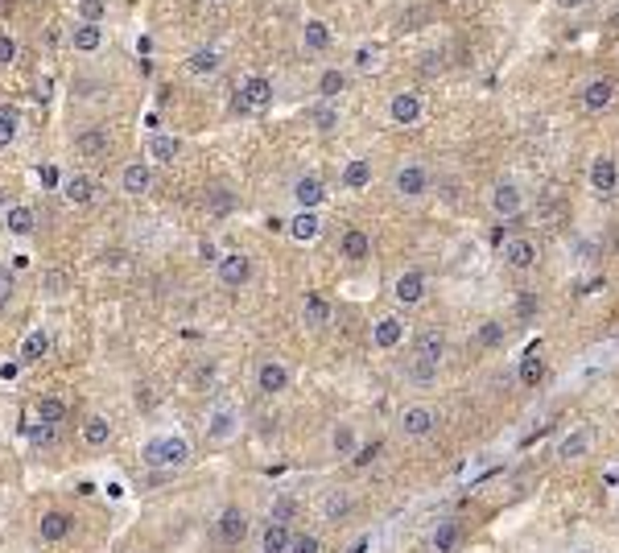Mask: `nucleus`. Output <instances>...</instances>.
I'll return each instance as SVG.
<instances>
[{"instance_id":"nucleus-1","label":"nucleus","mask_w":619,"mask_h":553,"mask_svg":"<svg viewBox=\"0 0 619 553\" xmlns=\"http://www.w3.org/2000/svg\"><path fill=\"white\" fill-rule=\"evenodd\" d=\"M194 455L190 438L186 434H149L145 442H141V463L149 466V471H178V466H186Z\"/></svg>"},{"instance_id":"nucleus-2","label":"nucleus","mask_w":619,"mask_h":553,"mask_svg":"<svg viewBox=\"0 0 619 553\" xmlns=\"http://www.w3.org/2000/svg\"><path fill=\"white\" fill-rule=\"evenodd\" d=\"M393 190H397V198H405V203H421V198L434 190V170H430L426 161L409 157V161H401L397 170H393Z\"/></svg>"},{"instance_id":"nucleus-3","label":"nucleus","mask_w":619,"mask_h":553,"mask_svg":"<svg viewBox=\"0 0 619 553\" xmlns=\"http://www.w3.org/2000/svg\"><path fill=\"white\" fill-rule=\"evenodd\" d=\"M269 107H273V78L269 75H244L236 96H232V112L236 116H256V112H269Z\"/></svg>"},{"instance_id":"nucleus-4","label":"nucleus","mask_w":619,"mask_h":553,"mask_svg":"<svg viewBox=\"0 0 619 553\" xmlns=\"http://www.w3.org/2000/svg\"><path fill=\"white\" fill-rule=\"evenodd\" d=\"M595 426H587V421H578V426H570L566 434L553 442V458H558L561 466H574L582 463V458H590V450H595Z\"/></svg>"},{"instance_id":"nucleus-5","label":"nucleus","mask_w":619,"mask_h":553,"mask_svg":"<svg viewBox=\"0 0 619 553\" xmlns=\"http://www.w3.org/2000/svg\"><path fill=\"white\" fill-rule=\"evenodd\" d=\"M397 429H401V438H405V442H426V438L438 429L434 405H426V401H409V405L401 409Z\"/></svg>"},{"instance_id":"nucleus-6","label":"nucleus","mask_w":619,"mask_h":553,"mask_svg":"<svg viewBox=\"0 0 619 553\" xmlns=\"http://www.w3.org/2000/svg\"><path fill=\"white\" fill-rule=\"evenodd\" d=\"M240 429H244V421H240V409L236 405H215L211 413H207V426H203V438L211 442V447H227V442H236L240 438Z\"/></svg>"},{"instance_id":"nucleus-7","label":"nucleus","mask_w":619,"mask_h":553,"mask_svg":"<svg viewBox=\"0 0 619 553\" xmlns=\"http://www.w3.org/2000/svg\"><path fill=\"white\" fill-rule=\"evenodd\" d=\"M215 281H219L223 290H244V285L256 281V261L244 253H223L219 261H215Z\"/></svg>"},{"instance_id":"nucleus-8","label":"nucleus","mask_w":619,"mask_h":553,"mask_svg":"<svg viewBox=\"0 0 619 553\" xmlns=\"http://www.w3.org/2000/svg\"><path fill=\"white\" fill-rule=\"evenodd\" d=\"M524 186L516 182V178H495L492 195H487V207H492L495 219H516V215L524 211Z\"/></svg>"},{"instance_id":"nucleus-9","label":"nucleus","mask_w":619,"mask_h":553,"mask_svg":"<svg viewBox=\"0 0 619 553\" xmlns=\"http://www.w3.org/2000/svg\"><path fill=\"white\" fill-rule=\"evenodd\" d=\"M157 186V165L149 161H125L116 174V190L128 198H145L149 190Z\"/></svg>"},{"instance_id":"nucleus-10","label":"nucleus","mask_w":619,"mask_h":553,"mask_svg":"<svg viewBox=\"0 0 619 553\" xmlns=\"http://www.w3.org/2000/svg\"><path fill=\"white\" fill-rule=\"evenodd\" d=\"M384 116H388V124L413 128V124H421V120H426V99L417 96V91H397V96H388Z\"/></svg>"},{"instance_id":"nucleus-11","label":"nucleus","mask_w":619,"mask_h":553,"mask_svg":"<svg viewBox=\"0 0 619 553\" xmlns=\"http://www.w3.org/2000/svg\"><path fill=\"white\" fill-rule=\"evenodd\" d=\"M252 384H256V392H264V397H281V392H290V384H293V368L281 364V359H261L256 372H252Z\"/></svg>"},{"instance_id":"nucleus-12","label":"nucleus","mask_w":619,"mask_h":553,"mask_svg":"<svg viewBox=\"0 0 619 553\" xmlns=\"http://www.w3.org/2000/svg\"><path fill=\"white\" fill-rule=\"evenodd\" d=\"M430 293V272L426 269H401L397 277H393V298H397V306H421Z\"/></svg>"},{"instance_id":"nucleus-13","label":"nucleus","mask_w":619,"mask_h":553,"mask_svg":"<svg viewBox=\"0 0 619 553\" xmlns=\"http://www.w3.org/2000/svg\"><path fill=\"white\" fill-rule=\"evenodd\" d=\"M587 182H590V190L595 195H615L619 190V161L611 153H595L590 157V165H587Z\"/></svg>"},{"instance_id":"nucleus-14","label":"nucleus","mask_w":619,"mask_h":553,"mask_svg":"<svg viewBox=\"0 0 619 553\" xmlns=\"http://www.w3.org/2000/svg\"><path fill=\"white\" fill-rule=\"evenodd\" d=\"M70 50H75L79 59H96L99 50L107 46V30H104V21H79L75 30H70Z\"/></svg>"},{"instance_id":"nucleus-15","label":"nucleus","mask_w":619,"mask_h":553,"mask_svg":"<svg viewBox=\"0 0 619 553\" xmlns=\"http://www.w3.org/2000/svg\"><path fill=\"white\" fill-rule=\"evenodd\" d=\"M430 549L434 553H458L463 549V541H467V524L463 521H455V516H442V521L430 529Z\"/></svg>"},{"instance_id":"nucleus-16","label":"nucleus","mask_w":619,"mask_h":553,"mask_svg":"<svg viewBox=\"0 0 619 553\" xmlns=\"http://www.w3.org/2000/svg\"><path fill=\"white\" fill-rule=\"evenodd\" d=\"M290 198L298 211H319V207L327 203V182H322L319 174H301V178H293Z\"/></svg>"},{"instance_id":"nucleus-17","label":"nucleus","mask_w":619,"mask_h":553,"mask_svg":"<svg viewBox=\"0 0 619 553\" xmlns=\"http://www.w3.org/2000/svg\"><path fill=\"white\" fill-rule=\"evenodd\" d=\"M215 537H219L223 545H244L248 541V516H244V508L227 504L219 516H215Z\"/></svg>"},{"instance_id":"nucleus-18","label":"nucleus","mask_w":619,"mask_h":553,"mask_svg":"<svg viewBox=\"0 0 619 553\" xmlns=\"http://www.w3.org/2000/svg\"><path fill=\"white\" fill-rule=\"evenodd\" d=\"M537 261H541V248H537V240H529V235H513V240L504 244V264L516 272H529L537 269Z\"/></svg>"},{"instance_id":"nucleus-19","label":"nucleus","mask_w":619,"mask_h":553,"mask_svg":"<svg viewBox=\"0 0 619 553\" xmlns=\"http://www.w3.org/2000/svg\"><path fill=\"white\" fill-rule=\"evenodd\" d=\"M70 529H75V521H70L67 508H46V512L38 516V541H46V545L67 541Z\"/></svg>"},{"instance_id":"nucleus-20","label":"nucleus","mask_w":619,"mask_h":553,"mask_svg":"<svg viewBox=\"0 0 619 553\" xmlns=\"http://www.w3.org/2000/svg\"><path fill=\"white\" fill-rule=\"evenodd\" d=\"M401 343H405V322H401L397 314H380V318L372 322V347L376 351H397Z\"/></svg>"},{"instance_id":"nucleus-21","label":"nucleus","mask_w":619,"mask_h":553,"mask_svg":"<svg viewBox=\"0 0 619 553\" xmlns=\"http://www.w3.org/2000/svg\"><path fill=\"white\" fill-rule=\"evenodd\" d=\"M182 157V136L178 133H153L145 141V161L149 165H170Z\"/></svg>"},{"instance_id":"nucleus-22","label":"nucleus","mask_w":619,"mask_h":553,"mask_svg":"<svg viewBox=\"0 0 619 553\" xmlns=\"http://www.w3.org/2000/svg\"><path fill=\"white\" fill-rule=\"evenodd\" d=\"M327 447H330V455L335 458H356L359 455V429H356V421H335L330 426V434H327Z\"/></svg>"},{"instance_id":"nucleus-23","label":"nucleus","mask_w":619,"mask_h":553,"mask_svg":"<svg viewBox=\"0 0 619 553\" xmlns=\"http://www.w3.org/2000/svg\"><path fill=\"white\" fill-rule=\"evenodd\" d=\"M356 504H359L356 492H347V487H330V492L322 495V508H319V512H322V521L343 524L351 512H356Z\"/></svg>"},{"instance_id":"nucleus-24","label":"nucleus","mask_w":619,"mask_h":553,"mask_svg":"<svg viewBox=\"0 0 619 553\" xmlns=\"http://www.w3.org/2000/svg\"><path fill=\"white\" fill-rule=\"evenodd\" d=\"M223 70V50L219 46H199L186 59V75L190 78H215Z\"/></svg>"},{"instance_id":"nucleus-25","label":"nucleus","mask_w":619,"mask_h":553,"mask_svg":"<svg viewBox=\"0 0 619 553\" xmlns=\"http://www.w3.org/2000/svg\"><path fill=\"white\" fill-rule=\"evenodd\" d=\"M285 232H290L293 244L310 248V244H314V240L322 235V215H319V211H293V215H290V227H285Z\"/></svg>"},{"instance_id":"nucleus-26","label":"nucleus","mask_w":619,"mask_h":553,"mask_svg":"<svg viewBox=\"0 0 619 553\" xmlns=\"http://www.w3.org/2000/svg\"><path fill=\"white\" fill-rule=\"evenodd\" d=\"M50 343H54V335H50L46 327H33V330H25V339H21V347H17L21 368H30V364H38V359H46V355H50Z\"/></svg>"},{"instance_id":"nucleus-27","label":"nucleus","mask_w":619,"mask_h":553,"mask_svg":"<svg viewBox=\"0 0 619 553\" xmlns=\"http://www.w3.org/2000/svg\"><path fill=\"white\" fill-rule=\"evenodd\" d=\"M301 46H306L310 54H327V50L335 46V30H330L322 17H306L301 21Z\"/></svg>"},{"instance_id":"nucleus-28","label":"nucleus","mask_w":619,"mask_h":553,"mask_svg":"<svg viewBox=\"0 0 619 553\" xmlns=\"http://www.w3.org/2000/svg\"><path fill=\"white\" fill-rule=\"evenodd\" d=\"M611 99H615V83H611L607 75L587 78V88H582V107H587V112H607Z\"/></svg>"},{"instance_id":"nucleus-29","label":"nucleus","mask_w":619,"mask_h":553,"mask_svg":"<svg viewBox=\"0 0 619 553\" xmlns=\"http://www.w3.org/2000/svg\"><path fill=\"white\" fill-rule=\"evenodd\" d=\"M99 195V186L91 174H67V182H62V198H67L70 207H91Z\"/></svg>"},{"instance_id":"nucleus-30","label":"nucleus","mask_w":619,"mask_h":553,"mask_svg":"<svg viewBox=\"0 0 619 553\" xmlns=\"http://www.w3.org/2000/svg\"><path fill=\"white\" fill-rule=\"evenodd\" d=\"M219 359H199V364H190V372H186V389L190 392H211L215 384H219Z\"/></svg>"},{"instance_id":"nucleus-31","label":"nucleus","mask_w":619,"mask_h":553,"mask_svg":"<svg viewBox=\"0 0 619 553\" xmlns=\"http://www.w3.org/2000/svg\"><path fill=\"white\" fill-rule=\"evenodd\" d=\"M5 227H9V235L25 240V235H33V227H38V215H33L30 203H9L5 207Z\"/></svg>"},{"instance_id":"nucleus-32","label":"nucleus","mask_w":619,"mask_h":553,"mask_svg":"<svg viewBox=\"0 0 619 553\" xmlns=\"http://www.w3.org/2000/svg\"><path fill=\"white\" fill-rule=\"evenodd\" d=\"M372 178H376V170H372V161H368V157H351V161L339 170V182H343V190H368V186H372Z\"/></svg>"},{"instance_id":"nucleus-33","label":"nucleus","mask_w":619,"mask_h":553,"mask_svg":"<svg viewBox=\"0 0 619 553\" xmlns=\"http://www.w3.org/2000/svg\"><path fill=\"white\" fill-rule=\"evenodd\" d=\"M330 318H335V306H330L322 293H310V298L301 301V322H306L310 330H327Z\"/></svg>"},{"instance_id":"nucleus-34","label":"nucleus","mask_w":619,"mask_h":553,"mask_svg":"<svg viewBox=\"0 0 619 553\" xmlns=\"http://www.w3.org/2000/svg\"><path fill=\"white\" fill-rule=\"evenodd\" d=\"M339 253H343V261L364 264V261L372 256V240H368V232H359V227H347V232L339 235Z\"/></svg>"},{"instance_id":"nucleus-35","label":"nucleus","mask_w":619,"mask_h":553,"mask_svg":"<svg viewBox=\"0 0 619 553\" xmlns=\"http://www.w3.org/2000/svg\"><path fill=\"white\" fill-rule=\"evenodd\" d=\"M107 145H112V136H107V128H99V124L79 128V133H75V149L83 157H104Z\"/></svg>"},{"instance_id":"nucleus-36","label":"nucleus","mask_w":619,"mask_h":553,"mask_svg":"<svg viewBox=\"0 0 619 553\" xmlns=\"http://www.w3.org/2000/svg\"><path fill=\"white\" fill-rule=\"evenodd\" d=\"M347 83H351V70L347 67H322L314 91H319V99H335V96H343V91H347Z\"/></svg>"},{"instance_id":"nucleus-37","label":"nucleus","mask_w":619,"mask_h":553,"mask_svg":"<svg viewBox=\"0 0 619 553\" xmlns=\"http://www.w3.org/2000/svg\"><path fill=\"white\" fill-rule=\"evenodd\" d=\"M290 545H293V524L269 521L261 529V549L264 553H290Z\"/></svg>"},{"instance_id":"nucleus-38","label":"nucleus","mask_w":619,"mask_h":553,"mask_svg":"<svg viewBox=\"0 0 619 553\" xmlns=\"http://www.w3.org/2000/svg\"><path fill=\"white\" fill-rule=\"evenodd\" d=\"M438 368H442V364H434V359H426V355H413L409 359V368H405V380L413 384V389H434Z\"/></svg>"},{"instance_id":"nucleus-39","label":"nucleus","mask_w":619,"mask_h":553,"mask_svg":"<svg viewBox=\"0 0 619 553\" xmlns=\"http://www.w3.org/2000/svg\"><path fill=\"white\" fill-rule=\"evenodd\" d=\"M21 438L33 442V447H59L62 442V426H50V421H30V426H21Z\"/></svg>"},{"instance_id":"nucleus-40","label":"nucleus","mask_w":619,"mask_h":553,"mask_svg":"<svg viewBox=\"0 0 619 553\" xmlns=\"http://www.w3.org/2000/svg\"><path fill=\"white\" fill-rule=\"evenodd\" d=\"M83 442H88V447H107V442H112V421H107L104 413H88V418H83Z\"/></svg>"},{"instance_id":"nucleus-41","label":"nucleus","mask_w":619,"mask_h":553,"mask_svg":"<svg viewBox=\"0 0 619 553\" xmlns=\"http://www.w3.org/2000/svg\"><path fill=\"white\" fill-rule=\"evenodd\" d=\"M413 355H426V359H434V364H442V359H446V335L438 327L421 330V335H417V351H413Z\"/></svg>"},{"instance_id":"nucleus-42","label":"nucleus","mask_w":619,"mask_h":553,"mask_svg":"<svg viewBox=\"0 0 619 553\" xmlns=\"http://www.w3.org/2000/svg\"><path fill=\"white\" fill-rule=\"evenodd\" d=\"M310 124L319 128V133H335V128H339V107L330 104V99L310 104Z\"/></svg>"},{"instance_id":"nucleus-43","label":"nucleus","mask_w":619,"mask_h":553,"mask_svg":"<svg viewBox=\"0 0 619 553\" xmlns=\"http://www.w3.org/2000/svg\"><path fill=\"white\" fill-rule=\"evenodd\" d=\"M207 211H211L215 219L236 215V190H227V186H211V190H207Z\"/></svg>"},{"instance_id":"nucleus-44","label":"nucleus","mask_w":619,"mask_h":553,"mask_svg":"<svg viewBox=\"0 0 619 553\" xmlns=\"http://www.w3.org/2000/svg\"><path fill=\"white\" fill-rule=\"evenodd\" d=\"M21 133V107L17 104H0V149H9Z\"/></svg>"},{"instance_id":"nucleus-45","label":"nucleus","mask_w":619,"mask_h":553,"mask_svg":"<svg viewBox=\"0 0 619 553\" xmlns=\"http://www.w3.org/2000/svg\"><path fill=\"white\" fill-rule=\"evenodd\" d=\"M475 343H479L484 351L504 347V322L500 318H484L479 327H475Z\"/></svg>"},{"instance_id":"nucleus-46","label":"nucleus","mask_w":619,"mask_h":553,"mask_svg":"<svg viewBox=\"0 0 619 553\" xmlns=\"http://www.w3.org/2000/svg\"><path fill=\"white\" fill-rule=\"evenodd\" d=\"M516 372H521V384H529V389H537V384L550 376V368H545V359L537 355V351H529V355L521 359V368H516Z\"/></svg>"},{"instance_id":"nucleus-47","label":"nucleus","mask_w":619,"mask_h":553,"mask_svg":"<svg viewBox=\"0 0 619 553\" xmlns=\"http://www.w3.org/2000/svg\"><path fill=\"white\" fill-rule=\"evenodd\" d=\"M38 421L62 426V421H67V401H62V397H42L38 401Z\"/></svg>"},{"instance_id":"nucleus-48","label":"nucleus","mask_w":619,"mask_h":553,"mask_svg":"<svg viewBox=\"0 0 619 553\" xmlns=\"http://www.w3.org/2000/svg\"><path fill=\"white\" fill-rule=\"evenodd\" d=\"M293 516H298V504H293L290 495H277L269 504V521H281V524H293Z\"/></svg>"},{"instance_id":"nucleus-49","label":"nucleus","mask_w":619,"mask_h":553,"mask_svg":"<svg viewBox=\"0 0 619 553\" xmlns=\"http://www.w3.org/2000/svg\"><path fill=\"white\" fill-rule=\"evenodd\" d=\"M17 54H21V41L13 33H0V70H9L17 62Z\"/></svg>"},{"instance_id":"nucleus-50","label":"nucleus","mask_w":619,"mask_h":553,"mask_svg":"<svg viewBox=\"0 0 619 553\" xmlns=\"http://www.w3.org/2000/svg\"><path fill=\"white\" fill-rule=\"evenodd\" d=\"M380 59V41H364V46L356 50V70H372Z\"/></svg>"},{"instance_id":"nucleus-51","label":"nucleus","mask_w":619,"mask_h":553,"mask_svg":"<svg viewBox=\"0 0 619 553\" xmlns=\"http://www.w3.org/2000/svg\"><path fill=\"white\" fill-rule=\"evenodd\" d=\"M290 553H322V537L319 533H293Z\"/></svg>"},{"instance_id":"nucleus-52","label":"nucleus","mask_w":619,"mask_h":553,"mask_svg":"<svg viewBox=\"0 0 619 553\" xmlns=\"http://www.w3.org/2000/svg\"><path fill=\"white\" fill-rule=\"evenodd\" d=\"M13 293H17V277H13V269H5V264H0V310L13 301Z\"/></svg>"},{"instance_id":"nucleus-53","label":"nucleus","mask_w":619,"mask_h":553,"mask_svg":"<svg viewBox=\"0 0 619 553\" xmlns=\"http://www.w3.org/2000/svg\"><path fill=\"white\" fill-rule=\"evenodd\" d=\"M107 0H79V21H104Z\"/></svg>"},{"instance_id":"nucleus-54","label":"nucleus","mask_w":619,"mask_h":553,"mask_svg":"<svg viewBox=\"0 0 619 553\" xmlns=\"http://www.w3.org/2000/svg\"><path fill=\"white\" fill-rule=\"evenodd\" d=\"M62 182H67V174H62L59 165H42V186H46V190H59Z\"/></svg>"},{"instance_id":"nucleus-55","label":"nucleus","mask_w":619,"mask_h":553,"mask_svg":"<svg viewBox=\"0 0 619 553\" xmlns=\"http://www.w3.org/2000/svg\"><path fill=\"white\" fill-rule=\"evenodd\" d=\"M516 310H521L524 318H529V314H537V293H521V298H516Z\"/></svg>"},{"instance_id":"nucleus-56","label":"nucleus","mask_w":619,"mask_h":553,"mask_svg":"<svg viewBox=\"0 0 619 553\" xmlns=\"http://www.w3.org/2000/svg\"><path fill=\"white\" fill-rule=\"evenodd\" d=\"M17 368H21V359H9V364H0V380H5V384H13V380H17Z\"/></svg>"},{"instance_id":"nucleus-57","label":"nucleus","mask_w":619,"mask_h":553,"mask_svg":"<svg viewBox=\"0 0 619 553\" xmlns=\"http://www.w3.org/2000/svg\"><path fill=\"white\" fill-rule=\"evenodd\" d=\"M46 290H50V293H54V290H59V293L67 290V281H62V272H46Z\"/></svg>"},{"instance_id":"nucleus-58","label":"nucleus","mask_w":619,"mask_h":553,"mask_svg":"<svg viewBox=\"0 0 619 553\" xmlns=\"http://www.w3.org/2000/svg\"><path fill=\"white\" fill-rule=\"evenodd\" d=\"M561 13H574V9H587V0H553Z\"/></svg>"},{"instance_id":"nucleus-59","label":"nucleus","mask_w":619,"mask_h":553,"mask_svg":"<svg viewBox=\"0 0 619 553\" xmlns=\"http://www.w3.org/2000/svg\"><path fill=\"white\" fill-rule=\"evenodd\" d=\"M566 553H595V549H590V545H570Z\"/></svg>"}]
</instances>
